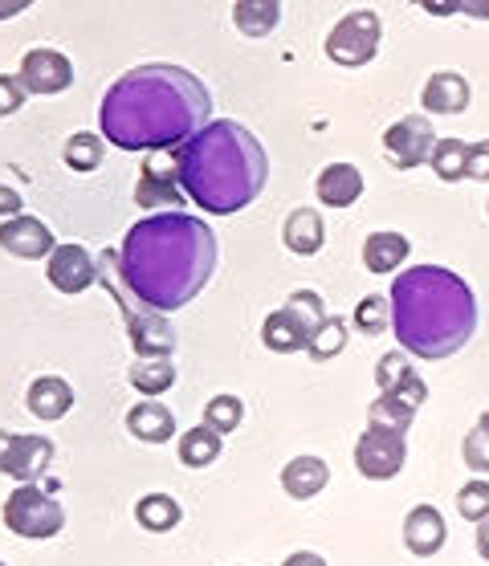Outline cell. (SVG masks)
Segmentation results:
<instances>
[{
	"instance_id": "6da1fadb",
	"label": "cell",
	"mask_w": 489,
	"mask_h": 566,
	"mask_svg": "<svg viewBox=\"0 0 489 566\" xmlns=\"http://www.w3.org/2000/svg\"><path fill=\"white\" fill-rule=\"evenodd\" d=\"M212 115L205 82L180 65H135L106 91L98 106V130L123 151H159L180 147Z\"/></svg>"
},
{
	"instance_id": "7a4b0ae2",
	"label": "cell",
	"mask_w": 489,
	"mask_h": 566,
	"mask_svg": "<svg viewBox=\"0 0 489 566\" xmlns=\"http://www.w3.org/2000/svg\"><path fill=\"white\" fill-rule=\"evenodd\" d=\"M217 270V237L193 212H147L118 245V273L152 310H184Z\"/></svg>"
},
{
	"instance_id": "3957f363",
	"label": "cell",
	"mask_w": 489,
	"mask_h": 566,
	"mask_svg": "<svg viewBox=\"0 0 489 566\" xmlns=\"http://www.w3.org/2000/svg\"><path fill=\"white\" fill-rule=\"evenodd\" d=\"M396 343L413 359L440 363L474 338L477 331V297L461 273L445 265H413L396 273V285L387 290Z\"/></svg>"
},
{
	"instance_id": "277c9868",
	"label": "cell",
	"mask_w": 489,
	"mask_h": 566,
	"mask_svg": "<svg viewBox=\"0 0 489 566\" xmlns=\"http://www.w3.org/2000/svg\"><path fill=\"white\" fill-rule=\"evenodd\" d=\"M180 188L208 217H232L249 208L270 180V159L258 135L232 118H208L180 143Z\"/></svg>"
},
{
	"instance_id": "5b68a950",
	"label": "cell",
	"mask_w": 489,
	"mask_h": 566,
	"mask_svg": "<svg viewBox=\"0 0 489 566\" xmlns=\"http://www.w3.org/2000/svg\"><path fill=\"white\" fill-rule=\"evenodd\" d=\"M98 282L115 294L118 310H123V318H127V338L139 359H159V355H171V350H176V326L168 322V314H164V310H152L147 302H139V297L123 285L118 249L98 258Z\"/></svg>"
},
{
	"instance_id": "8992f818",
	"label": "cell",
	"mask_w": 489,
	"mask_h": 566,
	"mask_svg": "<svg viewBox=\"0 0 489 566\" xmlns=\"http://www.w3.org/2000/svg\"><path fill=\"white\" fill-rule=\"evenodd\" d=\"M58 485H41V481H21L9 497H4V530L17 534V538H29V542H45V538H58L65 530V505L58 502Z\"/></svg>"
},
{
	"instance_id": "52a82bcc",
	"label": "cell",
	"mask_w": 489,
	"mask_h": 566,
	"mask_svg": "<svg viewBox=\"0 0 489 566\" xmlns=\"http://www.w3.org/2000/svg\"><path fill=\"white\" fill-rule=\"evenodd\" d=\"M404 461H408L404 428L367 420V428H363L360 440H355V469H360L367 481H392V476L404 473Z\"/></svg>"
},
{
	"instance_id": "ba28073f",
	"label": "cell",
	"mask_w": 489,
	"mask_h": 566,
	"mask_svg": "<svg viewBox=\"0 0 489 566\" xmlns=\"http://www.w3.org/2000/svg\"><path fill=\"white\" fill-rule=\"evenodd\" d=\"M188 200L180 188V159L171 155V147H159V151H147L139 168V180H135V205L143 212H180V205Z\"/></svg>"
},
{
	"instance_id": "9c48e42d",
	"label": "cell",
	"mask_w": 489,
	"mask_h": 566,
	"mask_svg": "<svg viewBox=\"0 0 489 566\" xmlns=\"http://www.w3.org/2000/svg\"><path fill=\"white\" fill-rule=\"evenodd\" d=\"M379 17L372 9H355L339 21L331 33H326V57L335 65H347V70H360L375 57L379 50Z\"/></svg>"
},
{
	"instance_id": "30bf717a",
	"label": "cell",
	"mask_w": 489,
	"mask_h": 566,
	"mask_svg": "<svg viewBox=\"0 0 489 566\" xmlns=\"http://www.w3.org/2000/svg\"><path fill=\"white\" fill-rule=\"evenodd\" d=\"M53 440L38 437V432H9L0 428V473L21 481H41L53 464Z\"/></svg>"
},
{
	"instance_id": "8fae6325",
	"label": "cell",
	"mask_w": 489,
	"mask_h": 566,
	"mask_svg": "<svg viewBox=\"0 0 489 566\" xmlns=\"http://www.w3.org/2000/svg\"><path fill=\"white\" fill-rule=\"evenodd\" d=\"M433 143H437V130H433L428 115H408L384 130V151L392 159V168L399 171H413L420 164H428Z\"/></svg>"
},
{
	"instance_id": "7c38bea8",
	"label": "cell",
	"mask_w": 489,
	"mask_h": 566,
	"mask_svg": "<svg viewBox=\"0 0 489 566\" xmlns=\"http://www.w3.org/2000/svg\"><path fill=\"white\" fill-rule=\"evenodd\" d=\"M45 277L58 294H86L94 282H98V258H94L86 245H53L50 258H45Z\"/></svg>"
},
{
	"instance_id": "4fadbf2b",
	"label": "cell",
	"mask_w": 489,
	"mask_h": 566,
	"mask_svg": "<svg viewBox=\"0 0 489 566\" xmlns=\"http://www.w3.org/2000/svg\"><path fill=\"white\" fill-rule=\"evenodd\" d=\"M17 82L25 86L29 98H50V94L70 91V82H74V65H70V57L58 53V50H29L25 57H21Z\"/></svg>"
},
{
	"instance_id": "5bb4252c",
	"label": "cell",
	"mask_w": 489,
	"mask_h": 566,
	"mask_svg": "<svg viewBox=\"0 0 489 566\" xmlns=\"http://www.w3.org/2000/svg\"><path fill=\"white\" fill-rule=\"evenodd\" d=\"M425 399H428L425 379H420V371H413L408 379H399L396 387H387V391H379V396L372 399L367 420H375V424L404 428V432H408V424L416 420V412L425 408Z\"/></svg>"
},
{
	"instance_id": "9a60e30c",
	"label": "cell",
	"mask_w": 489,
	"mask_h": 566,
	"mask_svg": "<svg viewBox=\"0 0 489 566\" xmlns=\"http://www.w3.org/2000/svg\"><path fill=\"white\" fill-rule=\"evenodd\" d=\"M53 245H58V241H53V229L45 220L29 217V212H17V217L0 220V249L13 253V258L41 261V258H50Z\"/></svg>"
},
{
	"instance_id": "2e32d148",
	"label": "cell",
	"mask_w": 489,
	"mask_h": 566,
	"mask_svg": "<svg viewBox=\"0 0 489 566\" xmlns=\"http://www.w3.org/2000/svg\"><path fill=\"white\" fill-rule=\"evenodd\" d=\"M445 542H449V526H445L437 505H413L404 517V546L416 558H433V554L445 551Z\"/></svg>"
},
{
	"instance_id": "e0dca14e",
	"label": "cell",
	"mask_w": 489,
	"mask_h": 566,
	"mask_svg": "<svg viewBox=\"0 0 489 566\" xmlns=\"http://www.w3.org/2000/svg\"><path fill=\"white\" fill-rule=\"evenodd\" d=\"M127 432L143 444H168L176 440L180 424H176V412H171L168 403H159V399H143L127 412Z\"/></svg>"
},
{
	"instance_id": "ac0fdd59",
	"label": "cell",
	"mask_w": 489,
	"mask_h": 566,
	"mask_svg": "<svg viewBox=\"0 0 489 566\" xmlns=\"http://www.w3.org/2000/svg\"><path fill=\"white\" fill-rule=\"evenodd\" d=\"M25 408H29V416L53 424V420L70 416V408H74V387L65 384L62 375H38L25 391Z\"/></svg>"
},
{
	"instance_id": "d6986e66",
	"label": "cell",
	"mask_w": 489,
	"mask_h": 566,
	"mask_svg": "<svg viewBox=\"0 0 489 566\" xmlns=\"http://www.w3.org/2000/svg\"><path fill=\"white\" fill-rule=\"evenodd\" d=\"M326 485H331V464L322 461V457L302 452V457H294V461H285V469H282L285 497H294V502H310V497H319Z\"/></svg>"
},
{
	"instance_id": "ffe728a7",
	"label": "cell",
	"mask_w": 489,
	"mask_h": 566,
	"mask_svg": "<svg viewBox=\"0 0 489 566\" xmlns=\"http://www.w3.org/2000/svg\"><path fill=\"white\" fill-rule=\"evenodd\" d=\"M314 196L326 208H351L363 196V171L355 164H326L314 180Z\"/></svg>"
},
{
	"instance_id": "44dd1931",
	"label": "cell",
	"mask_w": 489,
	"mask_h": 566,
	"mask_svg": "<svg viewBox=\"0 0 489 566\" xmlns=\"http://www.w3.org/2000/svg\"><path fill=\"white\" fill-rule=\"evenodd\" d=\"M408 253H413L408 237L392 229H375V232H367V241H363V265H367V273H375V277L396 273L399 265L408 261Z\"/></svg>"
},
{
	"instance_id": "7402d4cb",
	"label": "cell",
	"mask_w": 489,
	"mask_h": 566,
	"mask_svg": "<svg viewBox=\"0 0 489 566\" xmlns=\"http://www.w3.org/2000/svg\"><path fill=\"white\" fill-rule=\"evenodd\" d=\"M420 103H425L428 115H461L469 106V82L461 74H452V70H440V74H433L425 82Z\"/></svg>"
},
{
	"instance_id": "603a6c76",
	"label": "cell",
	"mask_w": 489,
	"mask_h": 566,
	"mask_svg": "<svg viewBox=\"0 0 489 566\" xmlns=\"http://www.w3.org/2000/svg\"><path fill=\"white\" fill-rule=\"evenodd\" d=\"M326 241V224H322L319 208H294L282 224V245L294 253V258H314Z\"/></svg>"
},
{
	"instance_id": "cb8c5ba5",
	"label": "cell",
	"mask_w": 489,
	"mask_h": 566,
	"mask_svg": "<svg viewBox=\"0 0 489 566\" xmlns=\"http://www.w3.org/2000/svg\"><path fill=\"white\" fill-rule=\"evenodd\" d=\"M310 331L298 322V314L290 306L266 314V326H261V343L273 350V355H294V350H306Z\"/></svg>"
},
{
	"instance_id": "d4e9b609",
	"label": "cell",
	"mask_w": 489,
	"mask_h": 566,
	"mask_svg": "<svg viewBox=\"0 0 489 566\" xmlns=\"http://www.w3.org/2000/svg\"><path fill=\"white\" fill-rule=\"evenodd\" d=\"M282 21V0H232V25L245 38H266Z\"/></svg>"
},
{
	"instance_id": "484cf974",
	"label": "cell",
	"mask_w": 489,
	"mask_h": 566,
	"mask_svg": "<svg viewBox=\"0 0 489 566\" xmlns=\"http://www.w3.org/2000/svg\"><path fill=\"white\" fill-rule=\"evenodd\" d=\"M135 522L147 534H171L184 522V510L171 493H143L139 502H135Z\"/></svg>"
},
{
	"instance_id": "4316f807",
	"label": "cell",
	"mask_w": 489,
	"mask_h": 566,
	"mask_svg": "<svg viewBox=\"0 0 489 566\" xmlns=\"http://www.w3.org/2000/svg\"><path fill=\"white\" fill-rule=\"evenodd\" d=\"M220 449H225V437H220L217 428H208V424L188 428V432L180 437V444H176L184 469H208V464L220 457Z\"/></svg>"
},
{
	"instance_id": "83f0119b",
	"label": "cell",
	"mask_w": 489,
	"mask_h": 566,
	"mask_svg": "<svg viewBox=\"0 0 489 566\" xmlns=\"http://www.w3.org/2000/svg\"><path fill=\"white\" fill-rule=\"evenodd\" d=\"M127 379H131V387H135V391H143L147 399H155V396H164V391L176 384V363H171V355H159V359H139V363H131Z\"/></svg>"
},
{
	"instance_id": "f1b7e54d",
	"label": "cell",
	"mask_w": 489,
	"mask_h": 566,
	"mask_svg": "<svg viewBox=\"0 0 489 566\" xmlns=\"http://www.w3.org/2000/svg\"><path fill=\"white\" fill-rule=\"evenodd\" d=\"M343 347H347V322L339 318V314H326V318H322L306 338V355L314 363L335 359Z\"/></svg>"
},
{
	"instance_id": "f546056e",
	"label": "cell",
	"mask_w": 489,
	"mask_h": 566,
	"mask_svg": "<svg viewBox=\"0 0 489 566\" xmlns=\"http://www.w3.org/2000/svg\"><path fill=\"white\" fill-rule=\"evenodd\" d=\"M465 151H469V143L437 139V143H433V151H428V168L437 171V180L457 184L465 176Z\"/></svg>"
},
{
	"instance_id": "4dcf8cb0",
	"label": "cell",
	"mask_w": 489,
	"mask_h": 566,
	"mask_svg": "<svg viewBox=\"0 0 489 566\" xmlns=\"http://www.w3.org/2000/svg\"><path fill=\"white\" fill-rule=\"evenodd\" d=\"M245 420V403L232 391H220V396H212L205 403V424L217 428L220 437H229V432H237Z\"/></svg>"
},
{
	"instance_id": "1f68e13d",
	"label": "cell",
	"mask_w": 489,
	"mask_h": 566,
	"mask_svg": "<svg viewBox=\"0 0 489 566\" xmlns=\"http://www.w3.org/2000/svg\"><path fill=\"white\" fill-rule=\"evenodd\" d=\"M98 164H103V135H94V130L70 135V143H65V168L94 171Z\"/></svg>"
},
{
	"instance_id": "d6a6232c",
	"label": "cell",
	"mask_w": 489,
	"mask_h": 566,
	"mask_svg": "<svg viewBox=\"0 0 489 566\" xmlns=\"http://www.w3.org/2000/svg\"><path fill=\"white\" fill-rule=\"evenodd\" d=\"M355 326H360L363 335H384L387 326H392V306H387V294H367L355 306Z\"/></svg>"
},
{
	"instance_id": "836d02e7",
	"label": "cell",
	"mask_w": 489,
	"mask_h": 566,
	"mask_svg": "<svg viewBox=\"0 0 489 566\" xmlns=\"http://www.w3.org/2000/svg\"><path fill=\"white\" fill-rule=\"evenodd\" d=\"M457 510H461L465 522H481L489 514V481L486 476H474L457 490Z\"/></svg>"
},
{
	"instance_id": "e575fe53",
	"label": "cell",
	"mask_w": 489,
	"mask_h": 566,
	"mask_svg": "<svg viewBox=\"0 0 489 566\" xmlns=\"http://www.w3.org/2000/svg\"><path fill=\"white\" fill-rule=\"evenodd\" d=\"M416 367H413V355L399 347V350H387L384 359L375 363V384H379V391H387V387H396L399 379H408Z\"/></svg>"
},
{
	"instance_id": "d590c367",
	"label": "cell",
	"mask_w": 489,
	"mask_h": 566,
	"mask_svg": "<svg viewBox=\"0 0 489 566\" xmlns=\"http://www.w3.org/2000/svg\"><path fill=\"white\" fill-rule=\"evenodd\" d=\"M461 461L474 469L477 476H486L489 473V432L481 424H474V432L465 437L461 444Z\"/></svg>"
},
{
	"instance_id": "8d00e7d4",
	"label": "cell",
	"mask_w": 489,
	"mask_h": 566,
	"mask_svg": "<svg viewBox=\"0 0 489 566\" xmlns=\"http://www.w3.org/2000/svg\"><path fill=\"white\" fill-rule=\"evenodd\" d=\"M285 306L294 310L298 322H302L306 331H314V326H319V322L326 318V310H322V297L314 294V290H294V294H290V302H285Z\"/></svg>"
},
{
	"instance_id": "74e56055",
	"label": "cell",
	"mask_w": 489,
	"mask_h": 566,
	"mask_svg": "<svg viewBox=\"0 0 489 566\" xmlns=\"http://www.w3.org/2000/svg\"><path fill=\"white\" fill-rule=\"evenodd\" d=\"M25 86L17 82V74H0V118H9L17 115L21 106H25Z\"/></svg>"
},
{
	"instance_id": "f35d334b",
	"label": "cell",
	"mask_w": 489,
	"mask_h": 566,
	"mask_svg": "<svg viewBox=\"0 0 489 566\" xmlns=\"http://www.w3.org/2000/svg\"><path fill=\"white\" fill-rule=\"evenodd\" d=\"M465 180H489V139L469 143V151H465Z\"/></svg>"
},
{
	"instance_id": "ab89813d",
	"label": "cell",
	"mask_w": 489,
	"mask_h": 566,
	"mask_svg": "<svg viewBox=\"0 0 489 566\" xmlns=\"http://www.w3.org/2000/svg\"><path fill=\"white\" fill-rule=\"evenodd\" d=\"M21 208H25V196L17 192V188H9V184H0V220L17 217Z\"/></svg>"
},
{
	"instance_id": "60d3db41",
	"label": "cell",
	"mask_w": 489,
	"mask_h": 566,
	"mask_svg": "<svg viewBox=\"0 0 489 566\" xmlns=\"http://www.w3.org/2000/svg\"><path fill=\"white\" fill-rule=\"evenodd\" d=\"M420 9H425L428 17H452L461 13V0H416Z\"/></svg>"
},
{
	"instance_id": "b9f144b4",
	"label": "cell",
	"mask_w": 489,
	"mask_h": 566,
	"mask_svg": "<svg viewBox=\"0 0 489 566\" xmlns=\"http://www.w3.org/2000/svg\"><path fill=\"white\" fill-rule=\"evenodd\" d=\"M282 566H326V558L319 551H294Z\"/></svg>"
},
{
	"instance_id": "7bdbcfd3",
	"label": "cell",
	"mask_w": 489,
	"mask_h": 566,
	"mask_svg": "<svg viewBox=\"0 0 489 566\" xmlns=\"http://www.w3.org/2000/svg\"><path fill=\"white\" fill-rule=\"evenodd\" d=\"M25 9H33V0H0V21H13Z\"/></svg>"
},
{
	"instance_id": "ee69618b",
	"label": "cell",
	"mask_w": 489,
	"mask_h": 566,
	"mask_svg": "<svg viewBox=\"0 0 489 566\" xmlns=\"http://www.w3.org/2000/svg\"><path fill=\"white\" fill-rule=\"evenodd\" d=\"M461 13L477 17V21H489V0H461Z\"/></svg>"
},
{
	"instance_id": "f6af8a7d",
	"label": "cell",
	"mask_w": 489,
	"mask_h": 566,
	"mask_svg": "<svg viewBox=\"0 0 489 566\" xmlns=\"http://www.w3.org/2000/svg\"><path fill=\"white\" fill-rule=\"evenodd\" d=\"M477 554H481V558L489 563V514L477 522Z\"/></svg>"
},
{
	"instance_id": "bcb514c9",
	"label": "cell",
	"mask_w": 489,
	"mask_h": 566,
	"mask_svg": "<svg viewBox=\"0 0 489 566\" xmlns=\"http://www.w3.org/2000/svg\"><path fill=\"white\" fill-rule=\"evenodd\" d=\"M477 424H481V428H486V432H489V408H486V412H481V416H477Z\"/></svg>"
},
{
	"instance_id": "7dc6e473",
	"label": "cell",
	"mask_w": 489,
	"mask_h": 566,
	"mask_svg": "<svg viewBox=\"0 0 489 566\" xmlns=\"http://www.w3.org/2000/svg\"><path fill=\"white\" fill-rule=\"evenodd\" d=\"M0 566H9V563H0Z\"/></svg>"
}]
</instances>
